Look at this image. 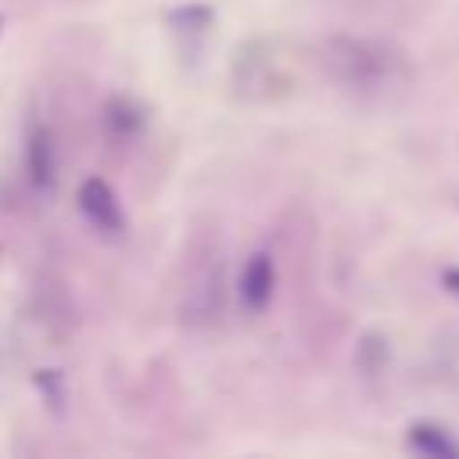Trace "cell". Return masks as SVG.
I'll return each mask as SVG.
<instances>
[{
  "label": "cell",
  "mask_w": 459,
  "mask_h": 459,
  "mask_svg": "<svg viewBox=\"0 0 459 459\" xmlns=\"http://www.w3.org/2000/svg\"><path fill=\"white\" fill-rule=\"evenodd\" d=\"M326 75L359 97H391L409 82V61L398 47L384 39H355L333 36L323 50Z\"/></svg>",
  "instance_id": "1"
}]
</instances>
